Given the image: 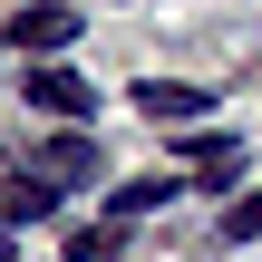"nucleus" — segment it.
Returning a JSON list of instances; mask_svg holds the SVG:
<instances>
[{"instance_id": "f257e3e1", "label": "nucleus", "mask_w": 262, "mask_h": 262, "mask_svg": "<svg viewBox=\"0 0 262 262\" xmlns=\"http://www.w3.org/2000/svg\"><path fill=\"white\" fill-rule=\"evenodd\" d=\"M78 29H88V10H78V0H29V10H10V49H19L29 68H39V58H58Z\"/></svg>"}, {"instance_id": "f03ea898", "label": "nucleus", "mask_w": 262, "mask_h": 262, "mask_svg": "<svg viewBox=\"0 0 262 262\" xmlns=\"http://www.w3.org/2000/svg\"><path fill=\"white\" fill-rule=\"evenodd\" d=\"M19 97H29L39 117H68V126H88V117H97V88H88L78 68H58V58H39V68L19 78Z\"/></svg>"}, {"instance_id": "7ed1b4c3", "label": "nucleus", "mask_w": 262, "mask_h": 262, "mask_svg": "<svg viewBox=\"0 0 262 262\" xmlns=\"http://www.w3.org/2000/svg\"><path fill=\"white\" fill-rule=\"evenodd\" d=\"M136 117H146V126H194V117H214V88H194V78H146V88H136Z\"/></svg>"}, {"instance_id": "20e7f679", "label": "nucleus", "mask_w": 262, "mask_h": 262, "mask_svg": "<svg viewBox=\"0 0 262 262\" xmlns=\"http://www.w3.org/2000/svg\"><path fill=\"white\" fill-rule=\"evenodd\" d=\"M97 165H107V156H97V136H49V146H39V185H49V194L97 185Z\"/></svg>"}, {"instance_id": "39448f33", "label": "nucleus", "mask_w": 262, "mask_h": 262, "mask_svg": "<svg viewBox=\"0 0 262 262\" xmlns=\"http://www.w3.org/2000/svg\"><path fill=\"white\" fill-rule=\"evenodd\" d=\"M49 204H58V194H49L39 175H0V233H10V224H39Z\"/></svg>"}, {"instance_id": "423d86ee", "label": "nucleus", "mask_w": 262, "mask_h": 262, "mask_svg": "<svg viewBox=\"0 0 262 262\" xmlns=\"http://www.w3.org/2000/svg\"><path fill=\"white\" fill-rule=\"evenodd\" d=\"M107 204H117V214H156V204H175V175H136V185H117Z\"/></svg>"}, {"instance_id": "0eeeda50", "label": "nucleus", "mask_w": 262, "mask_h": 262, "mask_svg": "<svg viewBox=\"0 0 262 262\" xmlns=\"http://www.w3.org/2000/svg\"><path fill=\"white\" fill-rule=\"evenodd\" d=\"M117 253H126L117 224H78V233H68V262H117Z\"/></svg>"}, {"instance_id": "6e6552de", "label": "nucleus", "mask_w": 262, "mask_h": 262, "mask_svg": "<svg viewBox=\"0 0 262 262\" xmlns=\"http://www.w3.org/2000/svg\"><path fill=\"white\" fill-rule=\"evenodd\" d=\"M262 233V194H233V204H224V243H253Z\"/></svg>"}, {"instance_id": "1a4fd4ad", "label": "nucleus", "mask_w": 262, "mask_h": 262, "mask_svg": "<svg viewBox=\"0 0 262 262\" xmlns=\"http://www.w3.org/2000/svg\"><path fill=\"white\" fill-rule=\"evenodd\" d=\"M0 262H10V243H0Z\"/></svg>"}]
</instances>
